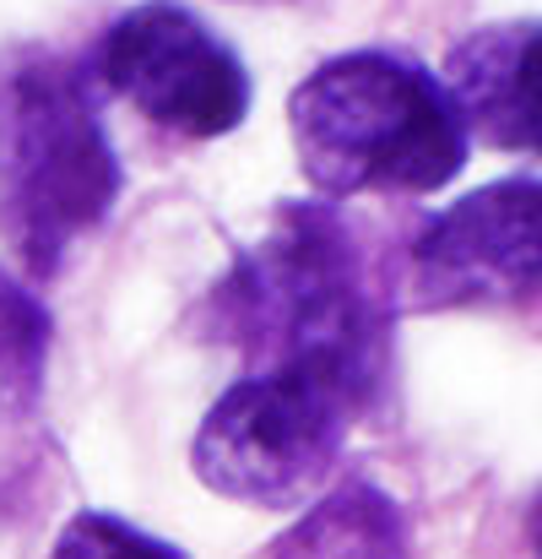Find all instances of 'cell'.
Wrapping results in <instances>:
<instances>
[{"mask_svg":"<svg viewBox=\"0 0 542 559\" xmlns=\"http://www.w3.org/2000/svg\"><path fill=\"white\" fill-rule=\"evenodd\" d=\"M396 283L374 272L337 201H282L266 228L206 288L195 332L233 348L244 370H304L369 413L390 374Z\"/></svg>","mask_w":542,"mask_h":559,"instance_id":"obj_1","label":"cell"},{"mask_svg":"<svg viewBox=\"0 0 542 559\" xmlns=\"http://www.w3.org/2000/svg\"><path fill=\"white\" fill-rule=\"evenodd\" d=\"M304 186L326 201L434 195L472 158V126L439 71L407 49H342L288 93Z\"/></svg>","mask_w":542,"mask_h":559,"instance_id":"obj_2","label":"cell"},{"mask_svg":"<svg viewBox=\"0 0 542 559\" xmlns=\"http://www.w3.org/2000/svg\"><path fill=\"white\" fill-rule=\"evenodd\" d=\"M125 190L98 120L93 71L27 49L0 76V239L33 283H49L93 239Z\"/></svg>","mask_w":542,"mask_h":559,"instance_id":"obj_3","label":"cell"},{"mask_svg":"<svg viewBox=\"0 0 542 559\" xmlns=\"http://www.w3.org/2000/svg\"><path fill=\"white\" fill-rule=\"evenodd\" d=\"M359 402L304 370H244L201 418L190 467L201 489L255 511H304L332 484Z\"/></svg>","mask_w":542,"mask_h":559,"instance_id":"obj_4","label":"cell"},{"mask_svg":"<svg viewBox=\"0 0 542 559\" xmlns=\"http://www.w3.org/2000/svg\"><path fill=\"white\" fill-rule=\"evenodd\" d=\"M87 71L104 93L180 142L233 136L255 98L239 49L180 0H136L120 11L98 33Z\"/></svg>","mask_w":542,"mask_h":559,"instance_id":"obj_5","label":"cell"},{"mask_svg":"<svg viewBox=\"0 0 542 559\" xmlns=\"http://www.w3.org/2000/svg\"><path fill=\"white\" fill-rule=\"evenodd\" d=\"M542 294V180L505 175L429 212L396 266L401 310H489Z\"/></svg>","mask_w":542,"mask_h":559,"instance_id":"obj_6","label":"cell"},{"mask_svg":"<svg viewBox=\"0 0 542 559\" xmlns=\"http://www.w3.org/2000/svg\"><path fill=\"white\" fill-rule=\"evenodd\" d=\"M478 142L542 158V22H489L450 44L439 71Z\"/></svg>","mask_w":542,"mask_h":559,"instance_id":"obj_7","label":"cell"},{"mask_svg":"<svg viewBox=\"0 0 542 559\" xmlns=\"http://www.w3.org/2000/svg\"><path fill=\"white\" fill-rule=\"evenodd\" d=\"M272 559H412L407 522L385 489L369 478H348L321 495L277 544Z\"/></svg>","mask_w":542,"mask_h":559,"instance_id":"obj_8","label":"cell"},{"mask_svg":"<svg viewBox=\"0 0 542 559\" xmlns=\"http://www.w3.org/2000/svg\"><path fill=\"white\" fill-rule=\"evenodd\" d=\"M49 365V310L44 299L0 272V407L27 413Z\"/></svg>","mask_w":542,"mask_h":559,"instance_id":"obj_9","label":"cell"},{"mask_svg":"<svg viewBox=\"0 0 542 559\" xmlns=\"http://www.w3.org/2000/svg\"><path fill=\"white\" fill-rule=\"evenodd\" d=\"M49 559H184V549L169 538H153L147 527L115 511H76L60 527Z\"/></svg>","mask_w":542,"mask_h":559,"instance_id":"obj_10","label":"cell"},{"mask_svg":"<svg viewBox=\"0 0 542 559\" xmlns=\"http://www.w3.org/2000/svg\"><path fill=\"white\" fill-rule=\"evenodd\" d=\"M527 538H532V559H542V495L532 500V516H527Z\"/></svg>","mask_w":542,"mask_h":559,"instance_id":"obj_11","label":"cell"},{"mask_svg":"<svg viewBox=\"0 0 542 559\" xmlns=\"http://www.w3.org/2000/svg\"><path fill=\"white\" fill-rule=\"evenodd\" d=\"M244 5H250V0H244Z\"/></svg>","mask_w":542,"mask_h":559,"instance_id":"obj_12","label":"cell"}]
</instances>
